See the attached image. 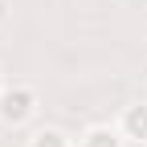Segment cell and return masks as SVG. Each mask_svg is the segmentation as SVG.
Segmentation results:
<instances>
[{
	"label": "cell",
	"instance_id": "obj_1",
	"mask_svg": "<svg viewBox=\"0 0 147 147\" xmlns=\"http://www.w3.org/2000/svg\"><path fill=\"white\" fill-rule=\"evenodd\" d=\"M37 115V94L29 86H4L0 94V123L4 127H21Z\"/></svg>",
	"mask_w": 147,
	"mask_h": 147
},
{
	"label": "cell",
	"instance_id": "obj_2",
	"mask_svg": "<svg viewBox=\"0 0 147 147\" xmlns=\"http://www.w3.org/2000/svg\"><path fill=\"white\" fill-rule=\"evenodd\" d=\"M119 135H123L127 143L147 147V102H135V106L123 110V119H119Z\"/></svg>",
	"mask_w": 147,
	"mask_h": 147
},
{
	"label": "cell",
	"instance_id": "obj_3",
	"mask_svg": "<svg viewBox=\"0 0 147 147\" xmlns=\"http://www.w3.org/2000/svg\"><path fill=\"white\" fill-rule=\"evenodd\" d=\"M82 147H123V135L110 131V127H90L82 135Z\"/></svg>",
	"mask_w": 147,
	"mask_h": 147
},
{
	"label": "cell",
	"instance_id": "obj_4",
	"mask_svg": "<svg viewBox=\"0 0 147 147\" xmlns=\"http://www.w3.org/2000/svg\"><path fill=\"white\" fill-rule=\"evenodd\" d=\"M29 147H69V139L61 131H53V127H41V131L29 135Z\"/></svg>",
	"mask_w": 147,
	"mask_h": 147
},
{
	"label": "cell",
	"instance_id": "obj_5",
	"mask_svg": "<svg viewBox=\"0 0 147 147\" xmlns=\"http://www.w3.org/2000/svg\"><path fill=\"white\" fill-rule=\"evenodd\" d=\"M4 16H8V4H4V0H0V21H4Z\"/></svg>",
	"mask_w": 147,
	"mask_h": 147
},
{
	"label": "cell",
	"instance_id": "obj_6",
	"mask_svg": "<svg viewBox=\"0 0 147 147\" xmlns=\"http://www.w3.org/2000/svg\"><path fill=\"white\" fill-rule=\"evenodd\" d=\"M0 94H4V78H0Z\"/></svg>",
	"mask_w": 147,
	"mask_h": 147
}]
</instances>
